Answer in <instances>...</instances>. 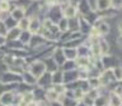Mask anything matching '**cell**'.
Segmentation results:
<instances>
[{
	"mask_svg": "<svg viewBox=\"0 0 122 106\" xmlns=\"http://www.w3.org/2000/svg\"><path fill=\"white\" fill-rule=\"evenodd\" d=\"M92 26H93L94 30L99 34V37H101V35H107V34L109 33V29H111V26H109L108 23H107L106 20H102L101 18L97 19Z\"/></svg>",
	"mask_w": 122,
	"mask_h": 106,
	"instance_id": "obj_1",
	"label": "cell"
},
{
	"mask_svg": "<svg viewBox=\"0 0 122 106\" xmlns=\"http://www.w3.org/2000/svg\"><path fill=\"white\" fill-rule=\"evenodd\" d=\"M61 18H62V9H61V6L60 5L51 6V9H50V15H48L50 20H51L53 24H57Z\"/></svg>",
	"mask_w": 122,
	"mask_h": 106,
	"instance_id": "obj_2",
	"label": "cell"
},
{
	"mask_svg": "<svg viewBox=\"0 0 122 106\" xmlns=\"http://www.w3.org/2000/svg\"><path fill=\"white\" fill-rule=\"evenodd\" d=\"M46 72V67L43 62H34L32 66H30V73H32L34 77H41Z\"/></svg>",
	"mask_w": 122,
	"mask_h": 106,
	"instance_id": "obj_3",
	"label": "cell"
},
{
	"mask_svg": "<svg viewBox=\"0 0 122 106\" xmlns=\"http://www.w3.org/2000/svg\"><path fill=\"white\" fill-rule=\"evenodd\" d=\"M62 17L66 18V19H71V18L78 17V10H76V6L70 5V4H67L66 6H64V9H62Z\"/></svg>",
	"mask_w": 122,
	"mask_h": 106,
	"instance_id": "obj_4",
	"label": "cell"
},
{
	"mask_svg": "<svg viewBox=\"0 0 122 106\" xmlns=\"http://www.w3.org/2000/svg\"><path fill=\"white\" fill-rule=\"evenodd\" d=\"M41 28H42V23H41V20L37 17H33L32 19H29V26H28V29H29L30 33L38 34V32L41 30Z\"/></svg>",
	"mask_w": 122,
	"mask_h": 106,
	"instance_id": "obj_5",
	"label": "cell"
},
{
	"mask_svg": "<svg viewBox=\"0 0 122 106\" xmlns=\"http://www.w3.org/2000/svg\"><path fill=\"white\" fill-rule=\"evenodd\" d=\"M76 10L79 11L80 14L83 15V17H85L86 14H89L92 10V8L89 6V4H88L86 0H80V1L78 3V5H76Z\"/></svg>",
	"mask_w": 122,
	"mask_h": 106,
	"instance_id": "obj_6",
	"label": "cell"
},
{
	"mask_svg": "<svg viewBox=\"0 0 122 106\" xmlns=\"http://www.w3.org/2000/svg\"><path fill=\"white\" fill-rule=\"evenodd\" d=\"M43 63H45V67H46V72L53 73V72H56L57 70H59V64H57L52 58L45 59V61H43Z\"/></svg>",
	"mask_w": 122,
	"mask_h": 106,
	"instance_id": "obj_7",
	"label": "cell"
},
{
	"mask_svg": "<svg viewBox=\"0 0 122 106\" xmlns=\"http://www.w3.org/2000/svg\"><path fill=\"white\" fill-rule=\"evenodd\" d=\"M55 62L59 64V66H62V64L65 63V56H64V51L61 48H57L55 49V53H53V58H52Z\"/></svg>",
	"mask_w": 122,
	"mask_h": 106,
	"instance_id": "obj_8",
	"label": "cell"
},
{
	"mask_svg": "<svg viewBox=\"0 0 122 106\" xmlns=\"http://www.w3.org/2000/svg\"><path fill=\"white\" fill-rule=\"evenodd\" d=\"M64 56L67 61H74L78 58V52H76V48H64Z\"/></svg>",
	"mask_w": 122,
	"mask_h": 106,
	"instance_id": "obj_9",
	"label": "cell"
},
{
	"mask_svg": "<svg viewBox=\"0 0 122 106\" xmlns=\"http://www.w3.org/2000/svg\"><path fill=\"white\" fill-rule=\"evenodd\" d=\"M109 8H111V0H97L95 10L104 11V10H108Z\"/></svg>",
	"mask_w": 122,
	"mask_h": 106,
	"instance_id": "obj_10",
	"label": "cell"
},
{
	"mask_svg": "<svg viewBox=\"0 0 122 106\" xmlns=\"http://www.w3.org/2000/svg\"><path fill=\"white\" fill-rule=\"evenodd\" d=\"M67 25H69V30H72V32H79V18H71L67 19Z\"/></svg>",
	"mask_w": 122,
	"mask_h": 106,
	"instance_id": "obj_11",
	"label": "cell"
},
{
	"mask_svg": "<svg viewBox=\"0 0 122 106\" xmlns=\"http://www.w3.org/2000/svg\"><path fill=\"white\" fill-rule=\"evenodd\" d=\"M38 83L41 86H46V85H51L52 83V80H51V73L50 72H45L41 77H38Z\"/></svg>",
	"mask_w": 122,
	"mask_h": 106,
	"instance_id": "obj_12",
	"label": "cell"
},
{
	"mask_svg": "<svg viewBox=\"0 0 122 106\" xmlns=\"http://www.w3.org/2000/svg\"><path fill=\"white\" fill-rule=\"evenodd\" d=\"M56 25H57V28H59L60 33H66V32H69V25H67V19H66V18L62 17Z\"/></svg>",
	"mask_w": 122,
	"mask_h": 106,
	"instance_id": "obj_13",
	"label": "cell"
},
{
	"mask_svg": "<svg viewBox=\"0 0 122 106\" xmlns=\"http://www.w3.org/2000/svg\"><path fill=\"white\" fill-rule=\"evenodd\" d=\"M76 52H78V57H88V53H90L89 45L80 44V45H78V48H76Z\"/></svg>",
	"mask_w": 122,
	"mask_h": 106,
	"instance_id": "obj_14",
	"label": "cell"
},
{
	"mask_svg": "<svg viewBox=\"0 0 122 106\" xmlns=\"http://www.w3.org/2000/svg\"><path fill=\"white\" fill-rule=\"evenodd\" d=\"M109 106H122V97L116 92L111 93V105Z\"/></svg>",
	"mask_w": 122,
	"mask_h": 106,
	"instance_id": "obj_15",
	"label": "cell"
},
{
	"mask_svg": "<svg viewBox=\"0 0 122 106\" xmlns=\"http://www.w3.org/2000/svg\"><path fill=\"white\" fill-rule=\"evenodd\" d=\"M51 80H52V83H53V85L62 83L64 76H62V73H61L60 71H56V72H53V73H51Z\"/></svg>",
	"mask_w": 122,
	"mask_h": 106,
	"instance_id": "obj_16",
	"label": "cell"
},
{
	"mask_svg": "<svg viewBox=\"0 0 122 106\" xmlns=\"http://www.w3.org/2000/svg\"><path fill=\"white\" fill-rule=\"evenodd\" d=\"M11 18H13L15 22H19L22 18H24V9H23V8H17V9L11 13Z\"/></svg>",
	"mask_w": 122,
	"mask_h": 106,
	"instance_id": "obj_17",
	"label": "cell"
},
{
	"mask_svg": "<svg viewBox=\"0 0 122 106\" xmlns=\"http://www.w3.org/2000/svg\"><path fill=\"white\" fill-rule=\"evenodd\" d=\"M98 44H99V49H101V53L102 54H107L109 51V45H108V42L102 39V38H99L98 40Z\"/></svg>",
	"mask_w": 122,
	"mask_h": 106,
	"instance_id": "obj_18",
	"label": "cell"
},
{
	"mask_svg": "<svg viewBox=\"0 0 122 106\" xmlns=\"http://www.w3.org/2000/svg\"><path fill=\"white\" fill-rule=\"evenodd\" d=\"M18 29L19 30H27L29 26V18H22L18 22Z\"/></svg>",
	"mask_w": 122,
	"mask_h": 106,
	"instance_id": "obj_19",
	"label": "cell"
},
{
	"mask_svg": "<svg viewBox=\"0 0 122 106\" xmlns=\"http://www.w3.org/2000/svg\"><path fill=\"white\" fill-rule=\"evenodd\" d=\"M112 73H113V77L118 80V81H122V67L121 66H116L112 70Z\"/></svg>",
	"mask_w": 122,
	"mask_h": 106,
	"instance_id": "obj_20",
	"label": "cell"
},
{
	"mask_svg": "<svg viewBox=\"0 0 122 106\" xmlns=\"http://www.w3.org/2000/svg\"><path fill=\"white\" fill-rule=\"evenodd\" d=\"M30 38H32V33L30 32L24 30L23 33H20V40L23 42V43H28V42H30Z\"/></svg>",
	"mask_w": 122,
	"mask_h": 106,
	"instance_id": "obj_21",
	"label": "cell"
},
{
	"mask_svg": "<svg viewBox=\"0 0 122 106\" xmlns=\"http://www.w3.org/2000/svg\"><path fill=\"white\" fill-rule=\"evenodd\" d=\"M46 97H47L50 101H57V100H59V97H60V95L56 93L55 91L52 90V91H48V92L46 93Z\"/></svg>",
	"mask_w": 122,
	"mask_h": 106,
	"instance_id": "obj_22",
	"label": "cell"
},
{
	"mask_svg": "<svg viewBox=\"0 0 122 106\" xmlns=\"http://www.w3.org/2000/svg\"><path fill=\"white\" fill-rule=\"evenodd\" d=\"M11 100H13V95H11V93H5V95L1 97V101H3L4 105L11 104Z\"/></svg>",
	"mask_w": 122,
	"mask_h": 106,
	"instance_id": "obj_23",
	"label": "cell"
},
{
	"mask_svg": "<svg viewBox=\"0 0 122 106\" xmlns=\"http://www.w3.org/2000/svg\"><path fill=\"white\" fill-rule=\"evenodd\" d=\"M9 8H10V4L8 0H3V1H0V11H8L9 10Z\"/></svg>",
	"mask_w": 122,
	"mask_h": 106,
	"instance_id": "obj_24",
	"label": "cell"
},
{
	"mask_svg": "<svg viewBox=\"0 0 122 106\" xmlns=\"http://www.w3.org/2000/svg\"><path fill=\"white\" fill-rule=\"evenodd\" d=\"M74 66H75V62H74V61H67V62H65V63L62 64V68L65 70V72H66V71H71L72 68H74Z\"/></svg>",
	"mask_w": 122,
	"mask_h": 106,
	"instance_id": "obj_25",
	"label": "cell"
},
{
	"mask_svg": "<svg viewBox=\"0 0 122 106\" xmlns=\"http://www.w3.org/2000/svg\"><path fill=\"white\" fill-rule=\"evenodd\" d=\"M93 104L95 106H104L106 105V100H104V97H102V96H97V97L94 98Z\"/></svg>",
	"mask_w": 122,
	"mask_h": 106,
	"instance_id": "obj_26",
	"label": "cell"
},
{
	"mask_svg": "<svg viewBox=\"0 0 122 106\" xmlns=\"http://www.w3.org/2000/svg\"><path fill=\"white\" fill-rule=\"evenodd\" d=\"M111 6L116 10L122 9V0H111Z\"/></svg>",
	"mask_w": 122,
	"mask_h": 106,
	"instance_id": "obj_27",
	"label": "cell"
},
{
	"mask_svg": "<svg viewBox=\"0 0 122 106\" xmlns=\"http://www.w3.org/2000/svg\"><path fill=\"white\" fill-rule=\"evenodd\" d=\"M64 98H65V101H64L62 106H76L75 100H72V98H70V97H64Z\"/></svg>",
	"mask_w": 122,
	"mask_h": 106,
	"instance_id": "obj_28",
	"label": "cell"
},
{
	"mask_svg": "<svg viewBox=\"0 0 122 106\" xmlns=\"http://www.w3.org/2000/svg\"><path fill=\"white\" fill-rule=\"evenodd\" d=\"M24 78H25L27 83H33L34 81H36V77H34L32 73H29V72H27V73L24 75Z\"/></svg>",
	"mask_w": 122,
	"mask_h": 106,
	"instance_id": "obj_29",
	"label": "cell"
},
{
	"mask_svg": "<svg viewBox=\"0 0 122 106\" xmlns=\"http://www.w3.org/2000/svg\"><path fill=\"white\" fill-rule=\"evenodd\" d=\"M88 4H89V6L92 8V10L95 11V5H97V0H86Z\"/></svg>",
	"mask_w": 122,
	"mask_h": 106,
	"instance_id": "obj_30",
	"label": "cell"
},
{
	"mask_svg": "<svg viewBox=\"0 0 122 106\" xmlns=\"http://www.w3.org/2000/svg\"><path fill=\"white\" fill-rule=\"evenodd\" d=\"M36 106H47V104L45 101H40L38 104H36Z\"/></svg>",
	"mask_w": 122,
	"mask_h": 106,
	"instance_id": "obj_31",
	"label": "cell"
},
{
	"mask_svg": "<svg viewBox=\"0 0 122 106\" xmlns=\"http://www.w3.org/2000/svg\"><path fill=\"white\" fill-rule=\"evenodd\" d=\"M118 30H120V33H121V35H122V20L120 22V24H118Z\"/></svg>",
	"mask_w": 122,
	"mask_h": 106,
	"instance_id": "obj_32",
	"label": "cell"
},
{
	"mask_svg": "<svg viewBox=\"0 0 122 106\" xmlns=\"http://www.w3.org/2000/svg\"><path fill=\"white\" fill-rule=\"evenodd\" d=\"M52 106H62V104H59L57 101H52Z\"/></svg>",
	"mask_w": 122,
	"mask_h": 106,
	"instance_id": "obj_33",
	"label": "cell"
},
{
	"mask_svg": "<svg viewBox=\"0 0 122 106\" xmlns=\"http://www.w3.org/2000/svg\"><path fill=\"white\" fill-rule=\"evenodd\" d=\"M120 43H121V44H122V37H121V38H120Z\"/></svg>",
	"mask_w": 122,
	"mask_h": 106,
	"instance_id": "obj_34",
	"label": "cell"
},
{
	"mask_svg": "<svg viewBox=\"0 0 122 106\" xmlns=\"http://www.w3.org/2000/svg\"><path fill=\"white\" fill-rule=\"evenodd\" d=\"M104 106H109V105H107V104H106V105H104Z\"/></svg>",
	"mask_w": 122,
	"mask_h": 106,
	"instance_id": "obj_35",
	"label": "cell"
}]
</instances>
